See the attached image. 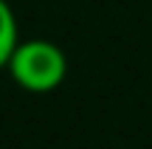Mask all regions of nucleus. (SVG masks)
Instances as JSON below:
<instances>
[{
	"label": "nucleus",
	"mask_w": 152,
	"mask_h": 149,
	"mask_svg": "<svg viewBox=\"0 0 152 149\" xmlns=\"http://www.w3.org/2000/svg\"><path fill=\"white\" fill-rule=\"evenodd\" d=\"M6 71L28 93H51L68 76V56L51 39H20Z\"/></svg>",
	"instance_id": "f257e3e1"
},
{
	"label": "nucleus",
	"mask_w": 152,
	"mask_h": 149,
	"mask_svg": "<svg viewBox=\"0 0 152 149\" xmlns=\"http://www.w3.org/2000/svg\"><path fill=\"white\" fill-rule=\"evenodd\" d=\"M20 34H17V17L11 11L9 0H0V71H6L11 54H14Z\"/></svg>",
	"instance_id": "f03ea898"
}]
</instances>
